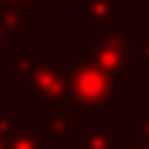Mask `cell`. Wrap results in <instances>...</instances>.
Listing matches in <instances>:
<instances>
[{"instance_id":"cell-1","label":"cell","mask_w":149,"mask_h":149,"mask_svg":"<svg viewBox=\"0 0 149 149\" xmlns=\"http://www.w3.org/2000/svg\"><path fill=\"white\" fill-rule=\"evenodd\" d=\"M66 97L69 108H108L116 105L113 77L88 58H66Z\"/></svg>"},{"instance_id":"cell-2","label":"cell","mask_w":149,"mask_h":149,"mask_svg":"<svg viewBox=\"0 0 149 149\" xmlns=\"http://www.w3.org/2000/svg\"><path fill=\"white\" fill-rule=\"evenodd\" d=\"M80 58L100 64L113 77V83L130 80V61L135 58V44L116 28H94L91 44H80Z\"/></svg>"},{"instance_id":"cell-3","label":"cell","mask_w":149,"mask_h":149,"mask_svg":"<svg viewBox=\"0 0 149 149\" xmlns=\"http://www.w3.org/2000/svg\"><path fill=\"white\" fill-rule=\"evenodd\" d=\"M64 66H66V58L58 55L53 61H36L31 77V94L36 100L44 102V108H58L66 97V74H64Z\"/></svg>"},{"instance_id":"cell-4","label":"cell","mask_w":149,"mask_h":149,"mask_svg":"<svg viewBox=\"0 0 149 149\" xmlns=\"http://www.w3.org/2000/svg\"><path fill=\"white\" fill-rule=\"evenodd\" d=\"M77 14L94 28H116V0H77Z\"/></svg>"},{"instance_id":"cell-5","label":"cell","mask_w":149,"mask_h":149,"mask_svg":"<svg viewBox=\"0 0 149 149\" xmlns=\"http://www.w3.org/2000/svg\"><path fill=\"white\" fill-rule=\"evenodd\" d=\"M42 122L47 127V133L53 138H69V135H77L80 133V122L77 119H69L66 113L55 111V108H44L42 111Z\"/></svg>"},{"instance_id":"cell-6","label":"cell","mask_w":149,"mask_h":149,"mask_svg":"<svg viewBox=\"0 0 149 149\" xmlns=\"http://www.w3.org/2000/svg\"><path fill=\"white\" fill-rule=\"evenodd\" d=\"M3 64H6V69H11L19 80H28L31 72H33V66H36V61L31 58V50H28L25 44H14V53L6 55Z\"/></svg>"},{"instance_id":"cell-7","label":"cell","mask_w":149,"mask_h":149,"mask_svg":"<svg viewBox=\"0 0 149 149\" xmlns=\"http://www.w3.org/2000/svg\"><path fill=\"white\" fill-rule=\"evenodd\" d=\"M116 146H119L116 135L108 133L102 122H94L91 130L80 138V149H116Z\"/></svg>"},{"instance_id":"cell-8","label":"cell","mask_w":149,"mask_h":149,"mask_svg":"<svg viewBox=\"0 0 149 149\" xmlns=\"http://www.w3.org/2000/svg\"><path fill=\"white\" fill-rule=\"evenodd\" d=\"M6 149H42L39 135H33L28 130V122H17V127L6 135Z\"/></svg>"},{"instance_id":"cell-9","label":"cell","mask_w":149,"mask_h":149,"mask_svg":"<svg viewBox=\"0 0 149 149\" xmlns=\"http://www.w3.org/2000/svg\"><path fill=\"white\" fill-rule=\"evenodd\" d=\"M0 25L3 28H8L11 33H25L28 28V17H25V11L22 8H14V6H0Z\"/></svg>"},{"instance_id":"cell-10","label":"cell","mask_w":149,"mask_h":149,"mask_svg":"<svg viewBox=\"0 0 149 149\" xmlns=\"http://www.w3.org/2000/svg\"><path fill=\"white\" fill-rule=\"evenodd\" d=\"M127 130L133 135H138V138H149V108H144V111L127 124Z\"/></svg>"},{"instance_id":"cell-11","label":"cell","mask_w":149,"mask_h":149,"mask_svg":"<svg viewBox=\"0 0 149 149\" xmlns=\"http://www.w3.org/2000/svg\"><path fill=\"white\" fill-rule=\"evenodd\" d=\"M17 122H19V119H17L14 108H0V133L3 135H8L11 130L17 127Z\"/></svg>"},{"instance_id":"cell-12","label":"cell","mask_w":149,"mask_h":149,"mask_svg":"<svg viewBox=\"0 0 149 149\" xmlns=\"http://www.w3.org/2000/svg\"><path fill=\"white\" fill-rule=\"evenodd\" d=\"M0 6H14V8H39L42 0H0Z\"/></svg>"},{"instance_id":"cell-13","label":"cell","mask_w":149,"mask_h":149,"mask_svg":"<svg viewBox=\"0 0 149 149\" xmlns=\"http://www.w3.org/2000/svg\"><path fill=\"white\" fill-rule=\"evenodd\" d=\"M135 58H138L141 66L149 72V44H135Z\"/></svg>"},{"instance_id":"cell-14","label":"cell","mask_w":149,"mask_h":149,"mask_svg":"<svg viewBox=\"0 0 149 149\" xmlns=\"http://www.w3.org/2000/svg\"><path fill=\"white\" fill-rule=\"evenodd\" d=\"M14 33H11L8 31V28H3V25H0V44H14Z\"/></svg>"},{"instance_id":"cell-15","label":"cell","mask_w":149,"mask_h":149,"mask_svg":"<svg viewBox=\"0 0 149 149\" xmlns=\"http://www.w3.org/2000/svg\"><path fill=\"white\" fill-rule=\"evenodd\" d=\"M130 149H149V141H138V144H133Z\"/></svg>"},{"instance_id":"cell-16","label":"cell","mask_w":149,"mask_h":149,"mask_svg":"<svg viewBox=\"0 0 149 149\" xmlns=\"http://www.w3.org/2000/svg\"><path fill=\"white\" fill-rule=\"evenodd\" d=\"M0 149H6V135L0 133Z\"/></svg>"},{"instance_id":"cell-17","label":"cell","mask_w":149,"mask_h":149,"mask_svg":"<svg viewBox=\"0 0 149 149\" xmlns=\"http://www.w3.org/2000/svg\"><path fill=\"white\" fill-rule=\"evenodd\" d=\"M144 44H149V33H146V39H144Z\"/></svg>"}]
</instances>
